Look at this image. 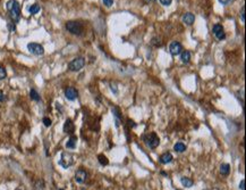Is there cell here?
Wrapping results in <instances>:
<instances>
[{"mask_svg": "<svg viewBox=\"0 0 246 190\" xmlns=\"http://www.w3.org/2000/svg\"><path fill=\"white\" fill-rule=\"evenodd\" d=\"M8 12H9V16L12 18L14 23H17L21 19V6L19 2L17 0H9L6 5Z\"/></svg>", "mask_w": 246, "mask_h": 190, "instance_id": "obj_1", "label": "cell"}, {"mask_svg": "<svg viewBox=\"0 0 246 190\" xmlns=\"http://www.w3.org/2000/svg\"><path fill=\"white\" fill-rule=\"evenodd\" d=\"M66 30L74 34V35H82L83 34V31H84V27L82 25V23L79 22H75V21H70V22H67L66 23Z\"/></svg>", "mask_w": 246, "mask_h": 190, "instance_id": "obj_2", "label": "cell"}, {"mask_svg": "<svg viewBox=\"0 0 246 190\" xmlns=\"http://www.w3.org/2000/svg\"><path fill=\"white\" fill-rule=\"evenodd\" d=\"M143 140L145 141V144L150 147V148H152V149H154L156 148L158 146H159V144H160V139H159V137L156 136L154 132H152V133H150V135H147V136H143Z\"/></svg>", "mask_w": 246, "mask_h": 190, "instance_id": "obj_3", "label": "cell"}, {"mask_svg": "<svg viewBox=\"0 0 246 190\" xmlns=\"http://www.w3.org/2000/svg\"><path fill=\"white\" fill-rule=\"evenodd\" d=\"M84 65H85V59H84V57H77V58L73 59V60L68 64V68H69V71H72V72H78V71H81L82 68L84 67Z\"/></svg>", "mask_w": 246, "mask_h": 190, "instance_id": "obj_4", "label": "cell"}, {"mask_svg": "<svg viewBox=\"0 0 246 190\" xmlns=\"http://www.w3.org/2000/svg\"><path fill=\"white\" fill-rule=\"evenodd\" d=\"M74 163V157L72 154L67 153V151H64L61 153V157L59 159V165L63 166L64 169H68L69 166H72Z\"/></svg>", "mask_w": 246, "mask_h": 190, "instance_id": "obj_5", "label": "cell"}, {"mask_svg": "<svg viewBox=\"0 0 246 190\" xmlns=\"http://www.w3.org/2000/svg\"><path fill=\"white\" fill-rule=\"evenodd\" d=\"M27 49L31 54L37 55V56H41L44 54V49L40 43H35V42H31L27 44Z\"/></svg>", "mask_w": 246, "mask_h": 190, "instance_id": "obj_6", "label": "cell"}, {"mask_svg": "<svg viewBox=\"0 0 246 190\" xmlns=\"http://www.w3.org/2000/svg\"><path fill=\"white\" fill-rule=\"evenodd\" d=\"M212 32H213L214 37H216L218 40H223V39L226 38L225 30H223L222 25H220V24H216V25H213V27H212Z\"/></svg>", "mask_w": 246, "mask_h": 190, "instance_id": "obj_7", "label": "cell"}, {"mask_svg": "<svg viewBox=\"0 0 246 190\" xmlns=\"http://www.w3.org/2000/svg\"><path fill=\"white\" fill-rule=\"evenodd\" d=\"M88 177H89L88 172L85 170H83V169H79V170L76 171V173H75V181L77 183H84L86 181Z\"/></svg>", "mask_w": 246, "mask_h": 190, "instance_id": "obj_8", "label": "cell"}, {"mask_svg": "<svg viewBox=\"0 0 246 190\" xmlns=\"http://www.w3.org/2000/svg\"><path fill=\"white\" fill-rule=\"evenodd\" d=\"M181 50H183V47H181V43H179V42H177V41L171 42V43H170V46H169V51H170V54L172 55V56H177V55H179L181 53Z\"/></svg>", "mask_w": 246, "mask_h": 190, "instance_id": "obj_9", "label": "cell"}, {"mask_svg": "<svg viewBox=\"0 0 246 190\" xmlns=\"http://www.w3.org/2000/svg\"><path fill=\"white\" fill-rule=\"evenodd\" d=\"M65 97L68 99V100H72V101L75 100V99L78 97L77 90H76L75 88H73V87H68V88L65 90Z\"/></svg>", "mask_w": 246, "mask_h": 190, "instance_id": "obj_10", "label": "cell"}, {"mask_svg": "<svg viewBox=\"0 0 246 190\" xmlns=\"http://www.w3.org/2000/svg\"><path fill=\"white\" fill-rule=\"evenodd\" d=\"M74 130H75V126H74L73 121L70 119H67L65 124H64V132L65 133H73Z\"/></svg>", "mask_w": 246, "mask_h": 190, "instance_id": "obj_11", "label": "cell"}, {"mask_svg": "<svg viewBox=\"0 0 246 190\" xmlns=\"http://www.w3.org/2000/svg\"><path fill=\"white\" fill-rule=\"evenodd\" d=\"M183 22L186 24V25H192L195 21V16L192 13H186L183 15Z\"/></svg>", "mask_w": 246, "mask_h": 190, "instance_id": "obj_12", "label": "cell"}, {"mask_svg": "<svg viewBox=\"0 0 246 190\" xmlns=\"http://www.w3.org/2000/svg\"><path fill=\"white\" fill-rule=\"evenodd\" d=\"M172 158H174V157H172V155H171L170 153H165V154H162V155L160 156L159 161H160V163L161 164H168L172 161Z\"/></svg>", "mask_w": 246, "mask_h": 190, "instance_id": "obj_13", "label": "cell"}, {"mask_svg": "<svg viewBox=\"0 0 246 190\" xmlns=\"http://www.w3.org/2000/svg\"><path fill=\"white\" fill-rule=\"evenodd\" d=\"M76 144H77V137L72 136L70 138H69V140L67 141L66 147H67L68 149H74V148L76 147Z\"/></svg>", "mask_w": 246, "mask_h": 190, "instance_id": "obj_14", "label": "cell"}, {"mask_svg": "<svg viewBox=\"0 0 246 190\" xmlns=\"http://www.w3.org/2000/svg\"><path fill=\"white\" fill-rule=\"evenodd\" d=\"M181 184H183L184 187H186V188H191V187H193V184H194V181H193L192 179L186 178V177L181 178Z\"/></svg>", "mask_w": 246, "mask_h": 190, "instance_id": "obj_15", "label": "cell"}, {"mask_svg": "<svg viewBox=\"0 0 246 190\" xmlns=\"http://www.w3.org/2000/svg\"><path fill=\"white\" fill-rule=\"evenodd\" d=\"M230 172V165L227 163H223L220 165V173L222 175H228Z\"/></svg>", "mask_w": 246, "mask_h": 190, "instance_id": "obj_16", "label": "cell"}, {"mask_svg": "<svg viewBox=\"0 0 246 190\" xmlns=\"http://www.w3.org/2000/svg\"><path fill=\"white\" fill-rule=\"evenodd\" d=\"M181 62L184 63V64H187V63H189V60H191V53L189 51H183L181 53Z\"/></svg>", "mask_w": 246, "mask_h": 190, "instance_id": "obj_17", "label": "cell"}, {"mask_svg": "<svg viewBox=\"0 0 246 190\" xmlns=\"http://www.w3.org/2000/svg\"><path fill=\"white\" fill-rule=\"evenodd\" d=\"M174 150L177 151V153H184V151L186 150V146H185V144H183V142H177V144L174 146Z\"/></svg>", "mask_w": 246, "mask_h": 190, "instance_id": "obj_18", "label": "cell"}, {"mask_svg": "<svg viewBox=\"0 0 246 190\" xmlns=\"http://www.w3.org/2000/svg\"><path fill=\"white\" fill-rule=\"evenodd\" d=\"M40 9H41V7H40V5H38V3H33L32 6L28 7V12L32 14V15L38 14L40 12Z\"/></svg>", "mask_w": 246, "mask_h": 190, "instance_id": "obj_19", "label": "cell"}, {"mask_svg": "<svg viewBox=\"0 0 246 190\" xmlns=\"http://www.w3.org/2000/svg\"><path fill=\"white\" fill-rule=\"evenodd\" d=\"M30 97H31V99L32 100H35V101H40V95L34 90V89H32L31 91H30Z\"/></svg>", "mask_w": 246, "mask_h": 190, "instance_id": "obj_20", "label": "cell"}, {"mask_svg": "<svg viewBox=\"0 0 246 190\" xmlns=\"http://www.w3.org/2000/svg\"><path fill=\"white\" fill-rule=\"evenodd\" d=\"M98 159H99V163L101 164V165H108V163H109V161H108V158L104 156V155H99L98 156Z\"/></svg>", "mask_w": 246, "mask_h": 190, "instance_id": "obj_21", "label": "cell"}, {"mask_svg": "<svg viewBox=\"0 0 246 190\" xmlns=\"http://www.w3.org/2000/svg\"><path fill=\"white\" fill-rule=\"evenodd\" d=\"M112 113H114V115H115L116 120H118V121L120 122V120H121V114H120L119 108H118V107H114V108H112Z\"/></svg>", "mask_w": 246, "mask_h": 190, "instance_id": "obj_22", "label": "cell"}, {"mask_svg": "<svg viewBox=\"0 0 246 190\" xmlns=\"http://www.w3.org/2000/svg\"><path fill=\"white\" fill-rule=\"evenodd\" d=\"M6 76H7V72H6V69L2 67V66H0V80L6 79Z\"/></svg>", "mask_w": 246, "mask_h": 190, "instance_id": "obj_23", "label": "cell"}, {"mask_svg": "<svg viewBox=\"0 0 246 190\" xmlns=\"http://www.w3.org/2000/svg\"><path fill=\"white\" fill-rule=\"evenodd\" d=\"M151 43L153 46H156V47H159V46H161V40H160V38H153Z\"/></svg>", "mask_w": 246, "mask_h": 190, "instance_id": "obj_24", "label": "cell"}, {"mask_svg": "<svg viewBox=\"0 0 246 190\" xmlns=\"http://www.w3.org/2000/svg\"><path fill=\"white\" fill-rule=\"evenodd\" d=\"M51 120L49 119V117H44L43 119V124H44V126H47V128H49L50 125H51Z\"/></svg>", "mask_w": 246, "mask_h": 190, "instance_id": "obj_25", "label": "cell"}, {"mask_svg": "<svg viewBox=\"0 0 246 190\" xmlns=\"http://www.w3.org/2000/svg\"><path fill=\"white\" fill-rule=\"evenodd\" d=\"M240 19H242V22H245V7L244 6L242 7V10H240Z\"/></svg>", "mask_w": 246, "mask_h": 190, "instance_id": "obj_26", "label": "cell"}, {"mask_svg": "<svg viewBox=\"0 0 246 190\" xmlns=\"http://www.w3.org/2000/svg\"><path fill=\"white\" fill-rule=\"evenodd\" d=\"M103 3L105 5V7H111L112 3H114V0H102Z\"/></svg>", "mask_w": 246, "mask_h": 190, "instance_id": "obj_27", "label": "cell"}, {"mask_svg": "<svg viewBox=\"0 0 246 190\" xmlns=\"http://www.w3.org/2000/svg\"><path fill=\"white\" fill-rule=\"evenodd\" d=\"M159 1H160V3L163 5V6H170V3H171L172 0H159Z\"/></svg>", "mask_w": 246, "mask_h": 190, "instance_id": "obj_28", "label": "cell"}, {"mask_svg": "<svg viewBox=\"0 0 246 190\" xmlns=\"http://www.w3.org/2000/svg\"><path fill=\"white\" fill-rule=\"evenodd\" d=\"M7 27H8V30H9V31H12V32H13V31H15V28H16V27H15V23H8V25H7Z\"/></svg>", "mask_w": 246, "mask_h": 190, "instance_id": "obj_29", "label": "cell"}, {"mask_svg": "<svg viewBox=\"0 0 246 190\" xmlns=\"http://www.w3.org/2000/svg\"><path fill=\"white\" fill-rule=\"evenodd\" d=\"M43 187H44V184H43V181H39V182L37 183V189L43 190Z\"/></svg>", "mask_w": 246, "mask_h": 190, "instance_id": "obj_30", "label": "cell"}, {"mask_svg": "<svg viewBox=\"0 0 246 190\" xmlns=\"http://www.w3.org/2000/svg\"><path fill=\"white\" fill-rule=\"evenodd\" d=\"M239 189L245 190V180H242V181H240V183H239Z\"/></svg>", "mask_w": 246, "mask_h": 190, "instance_id": "obj_31", "label": "cell"}, {"mask_svg": "<svg viewBox=\"0 0 246 190\" xmlns=\"http://www.w3.org/2000/svg\"><path fill=\"white\" fill-rule=\"evenodd\" d=\"M232 1H233V0H219V2L222 3V5H225V6H226V5H229Z\"/></svg>", "mask_w": 246, "mask_h": 190, "instance_id": "obj_32", "label": "cell"}, {"mask_svg": "<svg viewBox=\"0 0 246 190\" xmlns=\"http://www.w3.org/2000/svg\"><path fill=\"white\" fill-rule=\"evenodd\" d=\"M5 99H6V96L3 94V91L0 90V101H5Z\"/></svg>", "mask_w": 246, "mask_h": 190, "instance_id": "obj_33", "label": "cell"}, {"mask_svg": "<svg viewBox=\"0 0 246 190\" xmlns=\"http://www.w3.org/2000/svg\"><path fill=\"white\" fill-rule=\"evenodd\" d=\"M128 125H130V126H133V128H135V126H136V124L133 122V121H130V120H128Z\"/></svg>", "mask_w": 246, "mask_h": 190, "instance_id": "obj_34", "label": "cell"}, {"mask_svg": "<svg viewBox=\"0 0 246 190\" xmlns=\"http://www.w3.org/2000/svg\"><path fill=\"white\" fill-rule=\"evenodd\" d=\"M152 1H153V0H144L145 3H150V2H152Z\"/></svg>", "mask_w": 246, "mask_h": 190, "instance_id": "obj_35", "label": "cell"}, {"mask_svg": "<svg viewBox=\"0 0 246 190\" xmlns=\"http://www.w3.org/2000/svg\"><path fill=\"white\" fill-rule=\"evenodd\" d=\"M59 190H63V189H59Z\"/></svg>", "mask_w": 246, "mask_h": 190, "instance_id": "obj_36", "label": "cell"}]
</instances>
